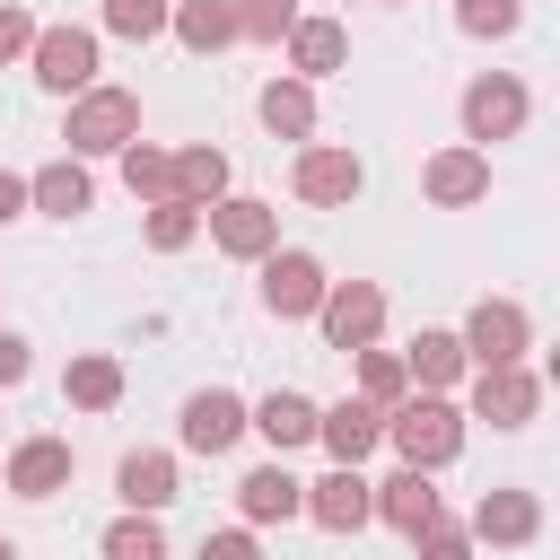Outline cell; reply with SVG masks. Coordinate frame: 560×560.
Wrapping results in <instances>:
<instances>
[{
  "mask_svg": "<svg viewBox=\"0 0 560 560\" xmlns=\"http://www.w3.org/2000/svg\"><path fill=\"white\" fill-rule=\"evenodd\" d=\"M122 184H131L140 201H175V149L131 140V149H122Z\"/></svg>",
  "mask_w": 560,
  "mask_h": 560,
  "instance_id": "28",
  "label": "cell"
},
{
  "mask_svg": "<svg viewBox=\"0 0 560 560\" xmlns=\"http://www.w3.org/2000/svg\"><path fill=\"white\" fill-rule=\"evenodd\" d=\"M315 324H324L332 350H376V332H385V289H376V280H332L324 306H315Z\"/></svg>",
  "mask_w": 560,
  "mask_h": 560,
  "instance_id": "7",
  "label": "cell"
},
{
  "mask_svg": "<svg viewBox=\"0 0 560 560\" xmlns=\"http://www.w3.org/2000/svg\"><path fill=\"white\" fill-rule=\"evenodd\" d=\"M464 368H525V350H534V324H525V306L516 298H481L472 315H464Z\"/></svg>",
  "mask_w": 560,
  "mask_h": 560,
  "instance_id": "4",
  "label": "cell"
},
{
  "mask_svg": "<svg viewBox=\"0 0 560 560\" xmlns=\"http://www.w3.org/2000/svg\"><path fill=\"white\" fill-rule=\"evenodd\" d=\"M26 368H35L26 359V332H0V385H26Z\"/></svg>",
  "mask_w": 560,
  "mask_h": 560,
  "instance_id": "38",
  "label": "cell"
},
{
  "mask_svg": "<svg viewBox=\"0 0 560 560\" xmlns=\"http://www.w3.org/2000/svg\"><path fill=\"white\" fill-rule=\"evenodd\" d=\"M262 131L271 140H306L315 131V88L306 79H271L262 88Z\"/></svg>",
  "mask_w": 560,
  "mask_h": 560,
  "instance_id": "24",
  "label": "cell"
},
{
  "mask_svg": "<svg viewBox=\"0 0 560 560\" xmlns=\"http://www.w3.org/2000/svg\"><path fill=\"white\" fill-rule=\"evenodd\" d=\"M236 438H245V402H236L228 385H201V394L184 402V446H192V455H228Z\"/></svg>",
  "mask_w": 560,
  "mask_h": 560,
  "instance_id": "13",
  "label": "cell"
},
{
  "mask_svg": "<svg viewBox=\"0 0 560 560\" xmlns=\"http://www.w3.org/2000/svg\"><path fill=\"white\" fill-rule=\"evenodd\" d=\"M315 438L332 446V464H359V455H376L385 411H376V402H332V411H315Z\"/></svg>",
  "mask_w": 560,
  "mask_h": 560,
  "instance_id": "18",
  "label": "cell"
},
{
  "mask_svg": "<svg viewBox=\"0 0 560 560\" xmlns=\"http://www.w3.org/2000/svg\"><path fill=\"white\" fill-rule=\"evenodd\" d=\"M420 184H429V201H438V210H472V201L490 192V158H481V149H438Z\"/></svg>",
  "mask_w": 560,
  "mask_h": 560,
  "instance_id": "16",
  "label": "cell"
},
{
  "mask_svg": "<svg viewBox=\"0 0 560 560\" xmlns=\"http://www.w3.org/2000/svg\"><path fill=\"white\" fill-rule=\"evenodd\" d=\"M385 438H394V455H402L411 472H438V464L464 455V411H455L446 394H402V402L385 411Z\"/></svg>",
  "mask_w": 560,
  "mask_h": 560,
  "instance_id": "1",
  "label": "cell"
},
{
  "mask_svg": "<svg viewBox=\"0 0 560 560\" xmlns=\"http://www.w3.org/2000/svg\"><path fill=\"white\" fill-rule=\"evenodd\" d=\"M245 429H262V438H271V446L289 455V446H306V438H315V402L280 385V394H262V402H245Z\"/></svg>",
  "mask_w": 560,
  "mask_h": 560,
  "instance_id": "21",
  "label": "cell"
},
{
  "mask_svg": "<svg viewBox=\"0 0 560 560\" xmlns=\"http://www.w3.org/2000/svg\"><path fill=\"white\" fill-rule=\"evenodd\" d=\"M166 18H175V0H105V35H122V44L166 35Z\"/></svg>",
  "mask_w": 560,
  "mask_h": 560,
  "instance_id": "31",
  "label": "cell"
},
{
  "mask_svg": "<svg viewBox=\"0 0 560 560\" xmlns=\"http://www.w3.org/2000/svg\"><path fill=\"white\" fill-rule=\"evenodd\" d=\"M201 560H262V551H254L245 525H228V534H201Z\"/></svg>",
  "mask_w": 560,
  "mask_h": 560,
  "instance_id": "37",
  "label": "cell"
},
{
  "mask_svg": "<svg viewBox=\"0 0 560 560\" xmlns=\"http://www.w3.org/2000/svg\"><path fill=\"white\" fill-rule=\"evenodd\" d=\"M324 289H332V280H324V262H315V254H298V245H289V254H262V306H271L280 324L315 315V306H324Z\"/></svg>",
  "mask_w": 560,
  "mask_h": 560,
  "instance_id": "9",
  "label": "cell"
},
{
  "mask_svg": "<svg viewBox=\"0 0 560 560\" xmlns=\"http://www.w3.org/2000/svg\"><path fill=\"white\" fill-rule=\"evenodd\" d=\"M341 52H350V35H341L332 18H298V26H289V79H306V88H315V79H332V70H341Z\"/></svg>",
  "mask_w": 560,
  "mask_h": 560,
  "instance_id": "20",
  "label": "cell"
},
{
  "mask_svg": "<svg viewBox=\"0 0 560 560\" xmlns=\"http://www.w3.org/2000/svg\"><path fill=\"white\" fill-rule=\"evenodd\" d=\"M298 516H315L324 534H359L376 508H368V481H359V464H332L324 481H306V508Z\"/></svg>",
  "mask_w": 560,
  "mask_h": 560,
  "instance_id": "12",
  "label": "cell"
},
{
  "mask_svg": "<svg viewBox=\"0 0 560 560\" xmlns=\"http://www.w3.org/2000/svg\"><path fill=\"white\" fill-rule=\"evenodd\" d=\"M114 490H122L131 516H158V508L175 499V455H122V464H114Z\"/></svg>",
  "mask_w": 560,
  "mask_h": 560,
  "instance_id": "22",
  "label": "cell"
},
{
  "mask_svg": "<svg viewBox=\"0 0 560 560\" xmlns=\"http://www.w3.org/2000/svg\"><path fill=\"white\" fill-rule=\"evenodd\" d=\"M26 44H35V18H26L18 0H0V61H18Z\"/></svg>",
  "mask_w": 560,
  "mask_h": 560,
  "instance_id": "36",
  "label": "cell"
},
{
  "mask_svg": "<svg viewBox=\"0 0 560 560\" xmlns=\"http://www.w3.org/2000/svg\"><path fill=\"white\" fill-rule=\"evenodd\" d=\"M0 560H18V542H9V534H0Z\"/></svg>",
  "mask_w": 560,
  "mask_h": 560,
  "instance_id": "40",
  "label": "cell"
},
{
  "mask_svg": "<svg viewBox=\"0 0 560 560\" xmlns=\"http://www.w3.org/2000/svg\"><path fill=\"white\" fill-rule=\"evenodd\" d=\"M455 26H464V35H481V44H499V35H516V26H525V0H455Z\"/></svg>",
  "mask_w": 560,
  "mask_h": 560,
  "instance_id": "32",
  "label": "cell"
},
{
  "mask_svg": "<svg viewBox=\"0 0 560 560\" xmlns=\"http://www.w3.org/2000/svg\"><path fill=\"white\" fill-rule=\"evenodd\" d=\"M9 219H26V175L0 166V228H9Z\"/></svg>",
  "mask_w": 560,
  "mask_h": 560,
  "instance_id": "39",
  "label": "cell"
},
{
  "mask_svg": "<svg viewBox=\"0 0 560 560\" xmlns=\"http://www.w3.org/2000/svg\"><path fill=\"white\" fill-rule=\"evenodd\" d=\"M464 534L490 542V551H525V542L542 534V499H534V490H481V508H472Z\"/></svg>",
  "mask_w": 560,
  "mask_h": 560,
  "instance_id": "10",
  "label": "cell"
},
{
  "mask_svg": "<svg viewBox=\"0 0 560 560\" xmlns=\"http://www.w3.org/2000/svg\"><path fill=\"white\" fill-rule=\"evenodd\" d=\"M201 228H210V245H219V254H236V262L280 254V210H271V201H254V192H219V201L201 210Z\"/></svg>",
  "mask_w": 560,
  "mask_h": 560,
  "instance_id": "5",
  "label": "cell"
},
{
  "mask_svg": "<svg viewBox=\"0 0 560 560\" xmlns=\"http://www.w3.org/2000/svg\"><path fill=\"white\" fill-rule=\"evenodd\" d=\"M61 394H70L79 411H114V402H122V359H105V350H79V359L61 368Z\"/></svg>",
  "mask_w": 560,
  "mask_h": 560,
  "instance_id": "23",
  "label": "cell"
},
{
  "mask_svg": "<svg viewBox=\"0 0 560 560\" xmlns=\"http://www.w3.org/2000/svg\"><path fill=\"white\" fill-rule=\"evenodd\" d=\"M88 201H96V184H88L79 158H52V166L26 175V210H44V219H79Z\"/></svg>",
  "mask_w": 560,
  "mask_h": 560,
  "instance_id": "17",
  "label": "cell"
},
{
  "mask_svg": "<svg viewBox=\"0 0 560 560\" xmlns=\"http://www.w3.org/2000/svg\"><path fill=\"white\" fill-rule=\"evenodd\" d=\"M105 560H166L158 516H114V525H105Z\"/></svg>",
  "mask_w": 560,
  "mask_h": 560,
  "instance_id": "33",
  "label": "cell"
},
{
  "mask_svg": "<svg viewBox=\"0 0 560 560\" xmlns=\"http://www.w3.org/2000/svg\"><path fill=\"white\" fill-rule=\"evenodd\" d=\"M61 140H70V158H122V149L140 140V96H131V88H88V96H70Z\"/></svg>",
  "mask_w": 560,
  "mask_h": 560,
  "instance_id": "2",
  "label": "cell"
},
{
  "mask_svg": "<svg viewBox=\"0 0 560 560\" xmlns=\"http://www.w3.org/2000/svg\"><path fill=\"white\" fill-rule=\"evenodd\" d=\"M368 508L394 525V534H420V525H438V481L429 472H394V481H368Z\"/></svg>",
  "mask_w": 560,
  "mask_h": 560,
  "instance_id": "15",
  "label": "cell"
},
{
  "mask_svg": "<svg viewBox=\"0 0 560 560\" xmlns=\"http://www.w3.org/2000/svg\"><path fill=\"white\" fill-rule=\"evenodd\" d=\"M289 184H298V201H315V210H350V201H359V184H368V166H359L350 149H332V140H306Z\"/></svg>",
  "mask_w": 560,
  "mask_h": 560,
  "instance_id": "8",
  "label": "cell"
},
{
  "mask_svg": "<svg viewBox=\"0 0 560 560\" xmlns=\"http://www.w3.org/2000/svg\"><path fill=\"white\" fill-rule=\"evenodd\" d=\"M9 490H18V499H52V490H70V446H61V438H26V446H9Z\"/></svg>",
  "mask_w": 560,
  "mask_h": 560,
  "instance_id": "19",
  "label": "cell"
},
{
  "mask_svg": "<svg viewBox=\"0 0 560 560\" xmlns=\"http://www.w3.org/2000/svg\"><path fill=\"white\" fill-rule=\"evenodd\" d=\"M402 376H411L420 394H438V385H455V376H464V341H455V332H420V341L402 350Z\"/></svg>",
  "mask_w": 560,
  "mask_h": 560,
  "instance_id": "25",
  "label": "cell"
},
{
  "mask_svg": "<svg viewBox=\"0 0 560 560\" xmlns=\"http://www.w3.org/2000/svg\"><path fill=\"white\" fill-rule=\"evenodd\" d=\"M26 61H35V79H44L52 96H88V88H96V35H88V26H35Z\"/></svg>",
  "mask_w": 560,
  "mask_h": 560,
  "instance_id": "6",
  "label": "cell"
},
{
  "mask_svg": "<svg viewBox=\"0 0 560 560\" xmlns=\"http://www.w3.org/2000/svg\"><path fill=\"white\" fill-rule=\"evenodd\" d=\"M298 508H306V481H298L289 464H262V472L236 481V516H245V525H289Z\"/></svg>",
  "mask_w": 560,
  "mask_h": 560,
  "instance_id": "14",
  "label": "cell"
},
{
  "mask_svg": "<svg viewBox=\"0 0 560 560\" xmlns=\"http://www.w3.org/2000/svg\"><path fill=\"white\" fill-rule=\"evenodd\" d=\"M402 394H411V376H402V350H359V402L394 411Z\"/></svg>",
  "mask_w": 560,
  "mask_h": 560,
  "instance_id": "29",
  "label": "cell"
},
{
  "mask_svg": "<svg viewBox=\"0 0 560 560\" xmlns=\"http://www.w3.org/2000/svg\"><path fill=\"white\" fill-rule=\"evenodd\" d=\"M228 192V149H175V201L210 210Z\"/></svg>",
  "mask_w": 560,
  "mask_h": 560,
  "instance_id": "27",
  "label": "cell"
},
{
  "mask_svg": "<svg viewBox=\"0 0 560 560\" xmlns=\"http://www.w3.org/2000/svg\"><path fill=\"white\" fill-rule=\"evenodd\" d=\"M542 411V385L525 376V368H472V420H490V429H525Z\"/></svg>",
  "mask_w": 560,
  "mask_h": 560,
  "instance_id": "11",
  "label": "cell"
},
{
  "mask_svg": "<svg viewBox=\"0 0 560 560\" xmlns=\"http://www.w3.org/2000/svg\"><path fill=\"white\" fill-rule=\"evenodd\" d=\"M192 236H201V210L192 201H149V245L158 254H184Z\"/></svg>",
  "mask_w": 560,
  "mask_h": 560,
  "instance_id": "34",
  "label": "cell"
},
{
  "mask_svg": "<svg viewBox=\"0 0 560 560\" xmlns=\"http://www.w3.org/2000/svg\"><path fill=\"white\" fill-rule=\"evenodd\" d=\"M175 44H192V52H219V44H236V18H228V0H175Z\"/></svg>",
  "mask_w": 560,
  "mask_h": 560,
  "instance_id": "26",
  "label": "cell"
},
{
  "mask_svg": "<svg viewBox=\"0 0 560 560\" xmlns=\"http://www.w3.org/2000/svg\"><path fill=\"white\" fill-rule=\"evenodd\" d=\"M411 542H420V560H472V534H464V525H446V516H438V525H420Z\"/></svg>",
  "mask_w": 560,
  "mask_h": 560,
  "instance_id": "35",
  "label": "cell"
},
{
  "mask_svg": "<svg viewBox=\"0 0 560 560\" xmlns=\"http://www.w3.org/2000/svg\"><path fill=\"white\" fill-rule=\"evenodd\" d=\"M525 114H534L525 79L481 70V79L464 88V149H481V158H490V140H516V131H525Z\"/></svg>",
  "mask_w": 560,
  "mask_h": 560,
  "instance_id": "3",
  "label": "cell"
},
{
  "mask_svg": "<svg viewBox=\"0 0 560 560\" xmlns=\"http://www.w3.org/2000/svg\"><path fill=\"white\" fill-rule=\"evenodd\" d=\"M228 18H236L245 44H280L298 26V0H228Z\"/></svg>",
  "mask_w": 560,
  "mask_h": 560,
  "instance_id": "30",
  "label": "cell"
}]
</instances>
